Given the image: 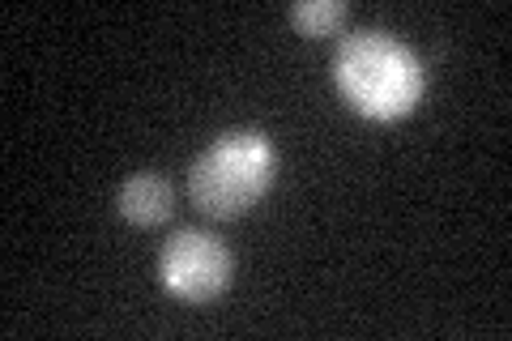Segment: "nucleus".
Masks as SVG:
<instances>
[{
  "mask_svg": "<svg viewBox=\"0 0 512 341\" xmlns=\"http://www.w3.org/2000/svg\"><path fill=\"white\" fill-rule=\"evenodd\" d=\"M333 81L342 99L367 120H402L419 107L427 90V69L414 47L389 30H355L338 43Z\"/></svg>",
  "mask_w": 512,
  "mask_h": 341,
  "instance_id": "obj_1",
  "label": "nucleus"
},
{
  "mask_svg": "<svg viewBox=\"0 0 512 341\" xmlns=\"http://www.w3.org/2000/svg\"><path fill=\"white\" fill-rule=\"evenodd\" d=\"M278 150L261 128H231L188 167V197L205 218L227 222L248 214L274 184Z\"/></svg>",
  "mask_w": 512,
  "mask_h": 341,
  "instance_id": "obj_2",
  "label": "nucleus"
},
{
  "mask_svg": "<svg viewBox=\"0 0 512 341\" xmlns=\"http://www.w3.org/2000/svg\"><path fill=\"white\" fill-rule=\"evenodd\" d=\"M231 248L214 231H197V226H180L158 252V278L184 303H210L231 286Z\"/></svg>",
  "mask_w": 512,
  "mask_h": 341,
  "instance_id": "obj_3",
  "label": "nucleus"
},
{
  "mask_svg": "<svg viewBox=\"0 0 512 341\" xmlns=\"http://www.w3.org/2000/svg\"><path fill=\"white\" fill-rule=\"evenodd\" d=\"M116 209H120V218L133 222V226H163L175 209V188H171L167 175L137 171L120 184Z\"/></svg>",
  "mask_w": 512,
  "mask_h": 341,
  "instance_id": "obj_4",
  "label": "nucleus"
},
{
  "mask_svg": "<svg viewBox=\"0 0 512 341\" xmlns=\"http://www.w3.org/2000/svg\"><path fill=\"white\" fill-rule=\"evenodd\" d=\"M291 26L308 39L338 35L346 26V5L342 0H299V5H291Z\"/></svg>",
  "mask_w": 512,
  "mask_h": 341,
  "instance_id": "obj_5",
  "label": "nucleus"
}]
</instances>
